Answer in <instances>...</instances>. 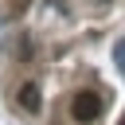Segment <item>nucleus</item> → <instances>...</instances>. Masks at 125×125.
Listing matches in <instances>:
<instances>
[{"label": "nucleus", "instance_id": "nucleus-1", "mask_svg": "<svg viewBox=\"0 0 125 125\" xmlns=\"http://www.w3.org/2000/svg\"><path fill=\"white\" fill-rule=\"evenodd\" d=\"M70 117L82 121V125L98 121V117H102V94H94V90H78L74 102H70Z\"/></svg>", "mask_w": 125, "mask_h": 125}, {"label": "nucleus", "instance_id": "nucleus-2", "mask_svg": "<svg viewBox=\"0 0 125 125\" xmlns=\"http://www.w3.org/2000/svg\"><path fill=\"white\" fill-rule=\"evenodd\" d=\"M16 102H20L23 113H39V109H43V98H39V86H35V82H20Z\"/></svg>", "mask_w": 125, "mask_h": 125}, {"label": "nucleus", "instance_id": "nucleus-3", "mask_svg": "<svg viewBox=\"0 0 125 125\" xmlns=\"http://www.w3.org/2000/svg\"><path fill=\"white\" fill-rule=\"evenodd\" d=\"M113 62H117V70L125 74V39H117V43H113Z\"/></svg>", "mask_w": 125, "mask_h": 125}, {"label": "nucleus", "instance_id": "nucleus-4", "mask_svg": "<svg viewBox=\"0 0 125 125\" xmlns=\"http://www.w3.org/2000/svg\"><path fill=\"white\" fill-rule=\"evenodd\" d=\"M117 125H125V113H121V117H117Z\"/></svg>", "mask_w": 125, "mask_h": 125}]
</instances>
